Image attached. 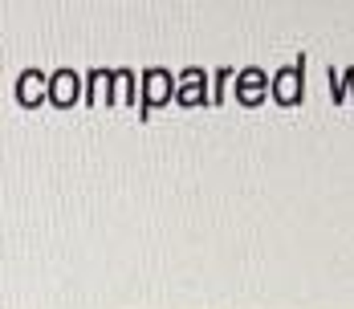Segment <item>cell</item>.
<instances>
[{"instance_id": "1", "label": "cell", "mask_w": 354, "mask_h": 309, "mask_svg": "<svg viewBox=\"0 0 354 309\" xmlns=\"http://www.w3.org/2000/svg\"><path fill=\"white\" fill-rule=\"evenodd\" d=\"M17 98H21V102H37V98H41V73H25V77L17 82Z\"/></svg>"}, {"instance_id": "2", "label": "cell", "mask_w": 354, "mask_h": 309, "mask_svg": "<svg viewBox=\"0 0 354 309\" xmlns=\"http://www.w3.org/2000/svg\"><path fill=\"white\" fill-rule=\"evenodd\" d=\"M53 82H57V94H53V98H57V102H70L73 90H77V77H73L70 69H62V73H57Z\"/></svg>"}]
</instances>
